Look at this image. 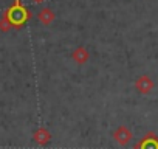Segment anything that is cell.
I'll list each match as a JSON object with an SVG mask.
<instances>
[{
  "label": "cell",
  "mask_w": 158,
  "mask_h": 149,
  "mask_svg": "<svg viewBox=\"0 0 158 149\" xmlns=\"http://www.w3.org/2000/svg\"><path fill=\"white\" fill-rule=\"evenodd\" d=\"M138 149H158V140H155V138H144L139 143Z\"/></svg>",
  "instance_id": "52a82bcc"
},
{
  "label": "cell",
  "mask_w": 158,
  "mask_h": 149,
  "mask_svg": "<svg viewBox=\"0 0 158 149\" xmlns=\"http://www.w3.org/2000/svg\"><path fill=\"white\" fill-rule=\"evenodd\" d=\"M37 17H39L40 23H44V25H47V27H48V25H51V23L54 22L56 14H54V11H53L51 8H42V10L39 11Z\"/></svg>",
  "instance_id": "5b68a950"
},
{
  "label": "cell",
  "mask_w": 158,
  "mask_h": 149,
  "mask_svg": "<svg viewBox=\"0 0 158 149\" xmlns=\"http://www.w3.org/2000/svg\"><path fill=\"white\" fill-rule=\"evenodd\" d=\"M135 87H136V90H138L139 93L147 95V93H150L152 89H153V81L150 79V76H147V74H143V76H139V78L136 79Z\"/></svg>",
  "instance_id": "7a4b0ae2"
},
{
  "label": "cell",
  "mask_w": 158,
  "mask_h": 149,
  "mask_svg": "<svg viewBox=\"0 0 158 149\" xmlns=\"http://www.w3.org/2000/svg\"><path fill=\"white\" fill-rule=\"evenodd\" d=\"M33 2H36V3H44L45 0H33Z\"/></svg>",
  "instance_id": "ba28073f"
},
{
  "label": "cell",
  "mask_w": 158,
  "mask_h": 149,
  "mask_svg": "<svg viewBox=\"0 0 158 149\" xmlns=\"http://www.w3.org/2000/svg\"><path fill=\"white\" fill-rule=\"evenodd\" d=\"M113 138H115V141H116L118 144L124 146V144H127V143L132 140V132H130L129 127H126V126H119V127L115 130Z\"/></svg>",
  "instance_id": "3957f363"
},
{
  "label": "cell",
  "mask_w": 158,
  "mask_h": 149,
  "mask_svg": "<svg viewBox=\"0 0 158 149\" xmlns=\"http://www.w3.org/2000/svg\"><path fill=\"white\" fill-rule=\"evenodd\" d=\"M71 57H73V61H74L76 64L82 65V64H85V62L90 59V53H89V50H87L85 47H77V48L73 51Z\"/></svg>",
  "instance_id": "277c9868"
},
{
  "label": "cell",
  "mask_w": 158,
  "mask_h": 149,
  "mask_svg": "<svg viewBox=\"0 0 158 149\" xmlns=\"http://www.w3.org/2000/svg\"><path fill=\"white\" fill-rule=\"evenodd\" d=\"M50 138H51L50 132H48L47 129H44V127H40V129H37V130L34 132V140H36L39 144H47V143L50 141Z\"/></svg>",
  "instance_id": "8992f818"
},
{
  "label": "cell",
  "mask_w": 158,
  "mask_h": 149,
  "mask_svg": "<svg viewBox=\"0 0 158 149\" xmlns=\"http://www.w3.org/2000/svg\"><path fill=\"white\" fill-rule=\"evenodd\" d=\"M6 19L11 22V25L20 27L30 19V13L19 3V0H16V3L6 11Z\"/></svg>",
  "instance_id": "6da1fadb"
}]
</instances>
